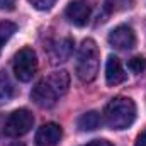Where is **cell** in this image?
I'll return each instance as SVG.
<instances>
[{
	"mask_svg": "<svg viewBox=\"0 0 146 146\" xmlns=\"http://www.w3.org/2000/svg\"><path fill=\"white\" fill-rule=\"evenodd\" d=\"M68 87H70L68 72L65 70L53 72L51 75H48L46 78H42L41 82L36 83V87L31 92V99L39 107L51 109L60 100V97H63L68 92Z\"/></svg>",
	"mask_w": 146,
	"mask_h": 146,
	"instance_id": "obj_1",
	"label": "cell"
},
{
	"mask_svg": "<svg viewBox=\"0 0 146 146\" xmlns=\"http://www.w3.org/2000/svg\"><path fill=\"white\" fill-rule=\"evenodd\" d=\"M136 119V104L129 97L112 99L104 110V121L110 129H127Z\"/></svg>",
	"mask_w": 146,
	"mask_h": 146,
	"instance_id": "obj_2",
	"label": "cell"
},
{
	"mask_svg": "<svg viewBox=\"0 0 146 146\" xmlns=\"http://www.w3.org/2000/svg\"><path fill=\"white\" fill-rule=\"evenodd\" d=\"M99 61H100V54H99L97 42L94 39H85L76 56V76L85 83L94 82L99 73Z\"/></svg>",
	"mask_w": 146,
	"mask_h": 146,
	"instance_id": "obj_3",
	"label": "cell"
},
{
	"mask_svg": "<svg viewBox=\"0 0 146 146\" xmlns=\"http://www.w3.org/2000/svg\"><path fill=\"white\" fill-rule=\"evenodd\" d=\"M34 126V115L27 109H19L9 114L3 122V133L10 138H19L27 134Z\"/></svg>",
	"mask_w": 146,
	"mask_h": 146,
	"instance_id": "obj_4",
	"label": "cell"
},
{
	"mask_svg": "<svg viewBox=\"0 0 146 146\" xmlns=\"http://www.w3.org/2000/svg\"><path fill=\"white\" fill-rule=\"evenodd\" d=\"M37 72V56L31 48H22L14 58V73L21 82H31Z\"/></svg>",
	"mask_w": 146,
	"mask_h": 146,
	"instance_id": "obj_5",
	"label": "cell"
},
{
	"mask_svg": "<svg viewBox=\"0 0 146 146\" xmlns=\"http://www.w3.org/2000/svg\"><path fill=\"white\" fill-rule=\"evenodd\" d=\"M65 15L66 19L72 22L73 26H78V27H83L88 21H90V15H92V7L88 2L85 0H73L68 3L66 10H65Z\"/></svg>",
	"mask_w": 146,
	"mask_h": 146,
	"instance_id": "obj_6",
	"label": "cell"
},
{
	"mask_svg": "<svg viewBox=\"0 0 146 146\" xmlns=\"http://www.w3.org/2000/svg\"><path fill=\"white\" fill-rule=\"evenodd\" d=\"M73 46H75V41L72 37H61V39L53 41L48 48V56H49L51 63L58 65V63L68 61L73 53Z\"/></svg>",
	"mask_w": 146,
	"mask_h": 146,
	"instance_id": "obj_7",
	"label": "cell"
},
{
	"mask_svg": "<svg viewBox=\"0 0 146 146\" xmlns=\"http://www.w3.org/2000/svg\"><path fill=\"white\" fill-rule=\"evenodd\" d=\"M61 136H63V129L60 124L46 122L37 129L34 141L37 146H56L61 141Z\"/></svg>",
	"mask_w": 146,
	"mask_h": 146,
	"instance_id": "obj_8",
	"label": "cell"
},
{
	"mask_svg": "<svg viewBox=\"0 0 146 146\" xmlns=\"http://www.w3.org/2000/svg\"><path fill=\"white\" fill-rule=\"evenodd\" d=\"M109 44L115 49H133L136 44V34L129 26H117L110 31Z\"/></svg>",
	"mask_w": 146,
	"mask_h": 146,
	"instance_id": "obj_9",
	"label": "cell"
},
{
	"mask_svg": "<svg viewBox=\"0 0 146 146\" xmlns=\"http://www.w3.org/2000/svg\"><path fill=\"white\" fill-rule=\"evenodd\" d=\"M127 75L122 68V63L117 56H109L106 63V82L109 87H115L122 82H126Z\"/></svg>",
	"mask_w": 146,
	"mask_h": 146,
	"instance_id": "obj_10",
	"label": "cell"
},
{
	"mask_svg": "<svg viewBox=\"0 0 146 146\" xmlns=\"http://www.w3.org/2000/svg\"><path fill=\"white\" fill-rule=\"evenodd\" d=\"M76 126H78L80 131H95L102 126V117H100L99 112L90 110V112H85L83 115L78 117Z\"/></svg>",
	"mask_w": 146,
	"mask_h": 146,
	"instance_id": "obj_11",
	"label": "cell"
},
{
	"mask_svg": "<svg viewBox=\"0 0 146 146\" xmlns=\"http://www.w3.org/2000/svg\"><path fill=\"white\" fill-rule=\"evenodd\" d=\"M12 97H14V83L10 82L7 73L0 72V104L9 102Z\"/></svg>",
	"mask_w": 146,
	"mask_h": 146,
	"instance_id": "obj_12",
	"label": "cell"
},
{
	"mask_svg": "<svg viewBox=\"0 0 146 146\" xmlns=\"http://www.w3.org/2000/svg\"><path fill=\"white\" fill-rule=\"evenodd\" d=\"M15 31H17V26H15L14 22H10V21L0 22V53H2L3 46L7 44V41L14 36Z\"/></svg>",
	"mask_w": 146,
	"mask_h": 146,
	"instance_id": "obj_13",
	"label": "cell"
},
{
	"mask_svg": "<svg viewBox=\"0 0 146 146\" xmlns=\"http://www.w3.org/2000/svg\"><path fill=\"white\" fill-rule=\"evenodd\" d=\"M127 68L133 73H143L146 70V58H143V56H134V58H131L129 63H127Z\"/></svg>",
	"mask_w": 146,
	"mask_h": 146,
	"instance_id": "obj_14",
	"label": "cell"
},
{
	"mask_svg": "<svg viewBox=\"0 0 146 146\" xmlns=\"http://www.w3.org/2000/svg\"><path fill=\"white\" fill-rule=\"evenodd\" d=\"M29 2H31V5L34 9H37V10H48V9H51L54 5L56 0H29Z\"/></svg>",
	"mask_w": 146,
	"mask_h": 146,
	"instance_id": "obj_15",
	"label": "cell"
},
{
	"mask_svg": "<svg viewBox=\"0 0 146 146\" xmlns=\"http://www.w3.org/2000/svg\"><path fill=\"white\" fill-rule=\"evenodd\" d=\"M17 0H0V9L2 10H12L15 7Z\"/></svg>",
	"mask_w": 146,
	"mask_h": 146,
	"instance_id": "obj_16",
	"label": "cell"
},
{
	"mask_svg": "<svg viewBox=\"0 0 146 146\" xmlns=\"http://www.w3.org/2000/svg\"><path fill=\"white\" fill-rule=\"evenodd\" d=\"M83 146H112L109 141H104V139H97V141H92V143H87Z\"/></svg>",
	"mask_w": 146,
	"mask_h": 146,
	"instance_id": "obj_17",
	"label": "cell"
},
{
	"mask_svg": "<svg viewBox=\"0 0 146 146\" xmlns=\"http://www.w3.org/2000/svg\"><path fill=\"white\" fill-rule=\"evenodd\" d=\"M134 146H146V131H145V133H141V134L138 136L136 145H134Z\"/></svg>",
	"mask_w": 146,
	"mask_h": 146,
	"instance_id": "obj_18",
	"label": "cell"
},
{
	"mask_svg": "<svg viewBox=\"0 0 146 146\" xmlns=\"http://www.w3.org/2000/svg\"><path fill=\"white\" fill-rule=\"evenodd\" d=\"M10 146H24V145H21V143H15V145H10Z\"/></svg>",
	"mask_w": 146,
	"mask_h": 146,
	"instance_id": "obj_19",
	"label": "cell"
}]
</instances>
